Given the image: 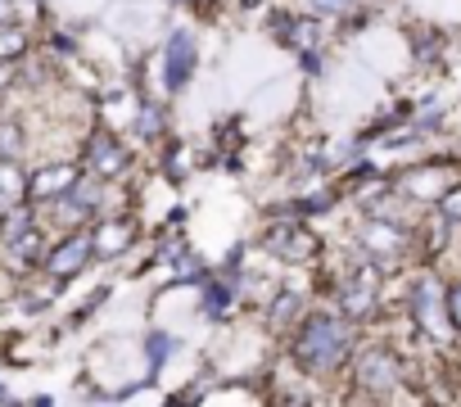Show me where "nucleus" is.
<instances>
[{
	"label": "nucleus",
	"instance_id": "nucleus-1",
	"mask_svg": "<svg viewBox=\"0 0 461 407\" xmlns=\"http://www.w3.org/2000/svg\"><path fill=\"white\" fill-rule=\"evenodd\" d=\"M353 348V335L339 317H312L299 339H294V357L308 366V371H335Z\"/></svg>",
	"mask_w": 461,
	"mask_h": 407
},
{
	"label": "nucleus",
	"instance_id": "nucleus-2",
	"mask_svg": "<svg viewBox=\"0 0 461 407\" xmlns=\"http://www.w3.org/2000/svg\"><path fill=\"white\" fill-rule=\"evenodd\" d=\"M411 317L425 335H447V290L434 281V276H420L416 290H411Z\"/></svg>",
	"mask_w": 461,
	"mask_h": 407
},
{
	"label": "nucleus",
	"instance_id": "nucleus-3",
	"mask_svg": "<svg viewBox=\"0 0 461 407\" xmlns=\"http://www.w3.org/2000/svg\"><path fill=\"white\" fill-rule=\"evenodd\" d=\"M357 384L371 389V393H389L402 384V362L393 348H366L362 362H357Z\"/></svg>",
	"mask_w": 461,
	"mask_h": 407
},
{
	"label": "nucleus",
	"instance_id": "nucleus-4",
	"mask_svg": "<svg viewBox=\"0 0 461 407\" xmlns=\"http://www.w3.org/2000/svg\"><path fill=\"white\" fill-rule=\"evenodd\" d=\"M447 185H452V167H443V163H420V167H411V172L398 176V190H402L407 199H420V204L443 199Z\"/></svg>",
	"mask_w": 461,
	"mask_h": 407
},
{
	"label": "nucleus",
	"instance_id": "nucleus-5",
	"mask_svg": "<svg viewBox=\"0 0 461 407\" xmlns=\"http://www.w3.org/2000/svg\"><path fill=\"white\" fill-rule=\"evenodd\" d=\"M362 249H366L371 258H393V254L407 249V231H402L398 222H389V218H371V222L362 227Z\"/></svg>",
	"mask_w": 461,
	"mask_h": 407
},
{
	"label": "nucleus",
	"instance_id": "nucleus-6",
	"mask_svg": "<svg viewBox=\"0 0 461 407\" xmlns=\"http://www.w3.org/2000/svg\"><path fill=\"white\" fill-rule=\"evenodd\" d=\"M375 294H380L375 272H371V267H357V272L344 281V290H339V308H344L348 317H366V312L375 308Z\"/></svg>",
	"mask_w": 461,
	"mask_h": 407
},
{
	"label": "nucleus",
	"instance_id": "nucleus-7",
	"mask_svg": "<svg viewBox=\"0 0 461 407\" xmlns=\"http://www.w3.org/2000/svg\"><path fill=\"white\" fill-rule=\"evenodd\" d=\"M267 249H276V254L290 258V263H303V258H312L321 245H317V236H312L308 227H276V231L267 236Z\"/></svg>",
	"mask_w": 461,
	"mask_h": 407
},
{
	"label": "nucleus",
	"instance_id": "nucleus-8",
	"mask_svg": "<svg viewBox=\"0 0 461 407\" xmlns=\"http://www.w3.org/2000/svg\"><path fill=\"white\" fill-rule=\"evenodd\" d=\"M190 73H194V41H190L185 32H176V37L167 41V68H163L167 91H181V86L190 82Z\"/></svg>",
	"mask_w": 461,
	"mask_h": 407
},
{
	"label": "nucleus",
	"instance_id": "nucleus-9",
	"mask_svg": "<svg viewBox=\"0 0 461 407\" xmlns=\"http://www.w3.org/2000/svg\"><path fill=\"white\" fill-rule=\"evenodd\" d=\"M86 163H91V172H95V176H118V172L127 167V149H122L113 136H104V131H100V136L91 140V149H86Z\"/></svg>",
	"mask_w": 461,
	"mask_h": 407
},
{
	"label": "nucleus",
	"instance_id": "nucleus-10",
	"mask_svg": "<svg viewBox=\"0 0 461 407\" xmlns=\"http://www.w3.org/2000/svg\"><path fill=\"white\" fill-rule=\"evenodd\" d=\"M68 185H77L73 163H68V167H50V172H37V176L28 181V194H32V199H59Z\"/></svg>",
	"mask_w": 461,
	"mask_h": 407
},
{
	"label": "nucleus",
	"instance_id": "nucleus-11",
	"mask_svg": "<svg viewBox=\"0 0 461 407\" xmlns=\"http://www.w3.org/2000/svg\"><path fill=\"white\" fill-rule=\"evenodd\" d=\"M86 254H91V240H86V236H73V240H64V245L50 254L46 272H55V276H73V272L86 263Z\"/></svg>",
	"mask_w": 461,
	"mask_h": 407
},
{
	"label": "nucleus",
	"instance_id": "nucleus-12",
	"mask_svg": "<svg viewBox=\"0 0 461 407\" xmlns=\"http://www.w3.org/2000/svg\"><path fill=\"white\" fill-rule=\"evenodd\" d=\"M127 245H131V222L100 227V240H95V249H100V254H118V249H127Z\"/></svg>",
	"mask_w": 461,
	"mask_h": 407
},
{
	"label": "nucleus",
	"instance_id": "nucleus-13",
	"mask_svg": "<svg viewBox=\"0 0 461 407\" xmlns=\"http://www.w3.org/2000/svg\"><path fill=\"white\" fill-rule=\"evenodd\" d=\"M0 190H5V199H10V204H23V172H19L14 163L0 167Z\"/></svg>",
	"mask_w": 461,
	"mask_h": 407
},
{
	"label": "nucleus",
	"instance_id": "nucleus-14",
	"mask_svg": "<svg viewBox=\"0 0 461 407\" xmlns=\"http://www.w3.org/2000/svg\"><path fill=\"white\" fill-rule=\"evenodd\" d=\"M23 50H28V32H19V28L0 32V59H19Z\"/></svg>",
	"mask_w": 461,
	"mask_h": 407
},
{
	"label": "nucleus",
	"instance_id": "nucleus-15",
	"mask_svg": "<svg viewBox=\"0 0 461 407\" xmlns=\"http://www.w3.org/2000/svg\"><path fill=\"white\" fill-rule=\"evenodd\" d=\"M0 231H5V240H10V245H14V240H23V236H28V209L5 213V218H0Z\"/></svg>",
	"mask_w": 461,
	"mask_h": 407
},
{
	"label": "nucleus",
	"instance_id": "nucleus-16",
	"mask_svg": "<svg viewBox=\"0 0 461 407\" xmlns=\"http://www.w3.org/2000/svg\"><path fill=\"white\" fill-rule=\"evenodd\" d=\"M438 213H443L447 222H461V185H447V190H443V199H438Z\"/></svg>",
	"mask_w": 461,
	"mask_h": 407
},
{
	"label": "nucleus",
	"instance_id": "nucleus-17",
	"mask_svg": "<svg viewBox=\"0 0 461 407\" xmlns=\"http://www.w3.org/2000/svg\"><path fill=\"white\" fill-rule=\"evenodd\" d=\"M447 321H452V330L461 335V281L447 285Z\"/></svg>",
	"mask_w": 461,
	"mask_h": 407
},
{
	"label": "nucleus",
	"instance_id": "nucleus-18",
	"mask_svg": "<svg viewBox=\"0 0 461 407\" xmlns=\"http://www.w3.org/2000/svg\"><path fill=\"white\" fill-rule=\"evenodd\" d=\"M203 303H208V312H212V317H217V312H226V303H230V290H226V285H212V290H208V299H203Z\"/></svg>",
	"mask_w": 461,
	"mask_h": 407
},
{
	"label": "nucleus",
	"instance_id": "nucleus-19",
	"mask_svg": "<svg viewBox=\"0 0 461 407\" xmlns=\"http://www.w3.org/2000/svg\"><path fill=\"white\" fill-rule=\"evenodd\" d=\"M145 344H149V366H154V371H158V362H163V357H167V344H172V339H167V335H149V339H145Z\"/></svg>",
	"mask_w": 461,
	"mask_h": 407
},
{
	"label": "nucleus",
	"instance_id": "nucleus-20",
	"mask_svg": "<svg viewBox=\"0 0 461 407\" xmlns=\"http://www.w3.org/2000/svg\"><path fill=\"white\" fill-rule=\"evenodd\" d=\"M312 5H317V10H326V14H344V10L353 5V0H312Z\"/></svg>",
	"mask_w": 461,
	"mask_h": 407
},
{
	"label": "nucleus",
	"instance_id": "nucleus-21",
	"mask_svg": "<svg viewBox=\"0 0 461 407\" xmlns=\"http://www.w3.org/2000/svg\"><path fill=\"white\" fill-rule=\"evenodd\" d=\"M5 77H10V73H5V68H0V86H5Z\"/></svg>",
	"mask_w": 461,
	"mask_h": 407
},
{
	"label": "nucleus",
	"instance_id": "nucleus-22",
	"mask_svg": "<svg viewBox=\"0 0 461 407\" xmlns=\"http://www.w3.org/2000/svg\"><path fill=\"white\" fill-rule=\"evenodd\" d=\"M0 393H5V389H0Z\"/></svg>",
	"mask_w": 461,
	"mask_h": 407
}]
</instances>
